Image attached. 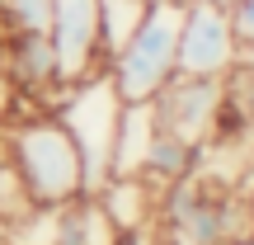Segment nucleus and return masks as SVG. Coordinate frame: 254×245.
Masks as SVG:
<instances>
[{"instance_id": "nucleus-8", "label": "nucleus", "mask_w": 254, "mask_h": 245, "mask_svg": "<svg viewBox=\"0 0 254 245\" xmlns=\"http://www.w3.org/2000/svg\"><path fill=\"white\" fill-rule=\"evenodd\" d=\"M94 198H99V208L109 212V222L123 236L155 227V217H160V189H155L146 174H113Z\"/></svg>"}, {"instance_id": "nucleus-1", "label": "nucleus", "mask_w": 254, "mask_h": 245, "mask_svg": "<svg viewBox=\"0 0 254 245\" xmlns=\"http://www.w3.org/2000/svg\"><path fill=\"white\" fill-rule=\"evenodd\" d=\"M0 151L19 170L28 198L38 208H66V203L85 198V161L75 151L71 132L52 118V113H19V118L0 123Z\"/></svg>"}, {"instance_id": "nucleus-6", "label": "nucleus", "mask_w": 254, "mask_h": 245, "mask_svg": "<svg viewBox=\"0 0 254 245\" xmlns=\"http://www.w3.org/2000/svg\"><path fill=\"white\" fill-rule=\"evenodd\" d=\"M151 104H155L160 132H174L193 146H207L212 123H217V104H221V81H184V76H174Z\"/></svg>"}, {"instance_id": "nucleus-7", "label": "nucleus", "mask_w": 254, "mask_h": 245, "mask_svg": "<svg viewBox=\"0 0 254 245\" xmlns=\"http://www.w3.org/2000/svg\"><path fill=\"white\" fill-rule=\"evenodd\" d=\"M0 66L19 99H38L43 109H52V99L62 94V71H57V52L47 33H9Z\"/></svg>"}, {"instance_id": "nucleus-3", "label": "nucleus", "mask_w": 254, "mask_h": 245, "mask_svg": "<svg viewBox=\"0 0 254 245\" xmlns=\"http://www.w3.org/2000/svg\"><path fill=\"white\" fill-rule=\"evenodd\" d=\"M179 0H146L136 28L127 33V43L113 52V62L104 66L109 81L118 85L123 104H151L165 85L174 81V47H179Z\"/></svg>"}, {"instance_id": "nucleus-16", "label": "nucleus", "mask_w": 254, "mask_h": 245, "mask_svg": "<svg viewBox=\"0 0 254 245\" xmlns=\"http://www.w3.org/2000/svg\"><path fill=\"white\" fill-rule=\"evenodd\" d=\"M212 5H221V9H231V5H236V0H212Z\"/></svg>"}, {"instance_id": "nucleus-2", "label": "nucleus", "mask_w": 254, "mask_h": 245, "mask_svg": "<svg viewBox=\"0 0 254 245\" xmlns=\"http://www.w3.org/2000/svg\"><path fill=\"white\" fill-rule=\"evenodd\" d=\"M47 113L71 132L75 151L85 161V193H99L113 179V142H118V118H123L118 85L109 81V71H94L85 81L66 85Z\"/></svg>"}, {"instance_id": "nucleus-14", "label": "nucleus", "mask_w": 254, "mask_h": 245, "mask_svg": "<svg viewBox=\"0 0 254 245\" xmlns=\"http://www.w3.org/2000/svg\"><path fill=\"white\" fill-rule=\"evenodd\" d=\"M14 113H19V94H14V85H9L5 66H0V123H9Z\"/></svg>"}, {"instance_id": "nucleus-13", "label": "nucleus", "mask_w": 254, "mask_h": 245, "mask_svg": "<svg viewBox=\"0 0 254 245\" xmlns=\"http://www.w3.org/2000/svg\"><path fill=\"white\" fill-rule=\"evenodd\" d=\"M231 28H236L240 52H254V0H236L231 5Z\"/></svg>"}, {"instance_id": "nucleus-5", "label": "nucleus", "mask_w": 254, "mask_h": 245, "mask_svg": "<svg viewBox=\"0 0 254 245\" xmlns=\"http://www.w3.org/2000/svg\"><path fill=\"white\" fill-rule=\"evenodd\" d=\"M52 52L62 71V90L104 71L99 57V0H52Z\"/></svg>"}, {"instance_id": "nucleus-15", "label": "nucleus", "mask_w": 254, "mask_h": 245, "mask_svg": "<svg viewBox=\"0 0 254 245\" xmlns=\"http://www.w3.org/2000/svg\"><path fill=\"white\" fill-rule=\"evenodd\" d=\"M236 193L245 198V212H250V227H254V170L245 174V184H236Z\"/></svg>"}, {"instance_id": "nucleus-18", "label": "nucleus", "mask_w": 254, "mask_h": 245, "mask_svg": "<svg viewBox=\"0 0 254 245\" xmlns=\"http://www.w3.org/2000/svg\"><path fill=\"white\" fill-rule=\"evenodd\" d=\"M0 245H9V241H5V236H0Z\"/></svg>"}, {"instance_id": "nucleus-4", "label": "nucleus", "mask_w": 254, "mask_h": 245, "mask_svg": "<svg viewBox=\"0 0 254 245\" xmlns=\"http://www.w3.org/2000/svg\"><path fill=\"white\" fill-rule=\"evenodd\" d=\"M240 62V43L231 28V9L212 0H184L179 47H174V76L184 81H221Z\"/></svg>"}, {"instance_id": "nucleus-12", "label": "nucleus", "mask_w": 254, "mask_h": 245, "mask_svg": "<svg viewBox=\"0 0 254 245\" xmlns=\"http://www.w3.org/2000/svg\"><path fill=\"white\" fill-rule=\"evenodd\" d=\"M0 14L14 33H52V0H0Z\"/></svg>"}, {"instance_id": "nucleus-11", "label": "nucleus", "mask_w": 254, "mask_h": 245, "mask_svg": "<svg viewBox=\"0 0 254 245\" xmlns=\"http://www.w3.org/2000/svg\"><path fill=\"white\" fill-rule=\"evenodd\" d=\"M141 9H146V0H99V57H104V66L127 43V33L136 28Z\"/></svg>"}, {"instance_id": "nucleus-10", "label": "nucleus", "mask_w": 254, "mask_h": 245, "mask_svg": "<svg viewBox=\"0 0 254 245\" xmlns=\"http://www.w3.org/2000/svg\"><path fill=\"white\" fill-rule=\"evenodd\" d=\"M198 151L202 146H193V142H184V137H174V132H155V142H151V151H146V165H141V174L155 184V189H170V184H179L184 174H193V165H198Z\"/></svg>"}, {"instance_id": "nucleus-17", "label": "nucleus", "mask_w": 254, "mask_h": 245, "mask_svg": "<svg viewBox=\"0 0 254 245\" xmlns=\"http://www.w3.org/2000/svg\"><path fill=\"white\" fill-rule=\"evenodd\" d=\"M236 245H254V236H245V241H236Z\"/></svg>"}, {"instance_id": "nucleus-9", "label": "nucleus", "mask_w": 254, "mask_h": 245, "mask_svg": "<svg viewBox=\"0 0 254 245\" xmlns=\"http://www.w3.org/2000/svg\"><path fill=\"white\" fill-rule=\"evenodd\" d=\"M155 132H160V123H155V104H123L118 142H113V174H141Z\"/></svg>"}, {"instance_id": "nucleus-19", "label": "nucleus", "mask_w": 254, "mask_h": 245, "mask_svg": "<svg viewBox=\"0 0 254 245\" xmlns=\"http://www.w3.org/2000/svg\"><path fill=\"white\" fill-rule=\"evenodd\" d=\"M179 5H184V0H179Z\"/></svg>"}]
</instances>
